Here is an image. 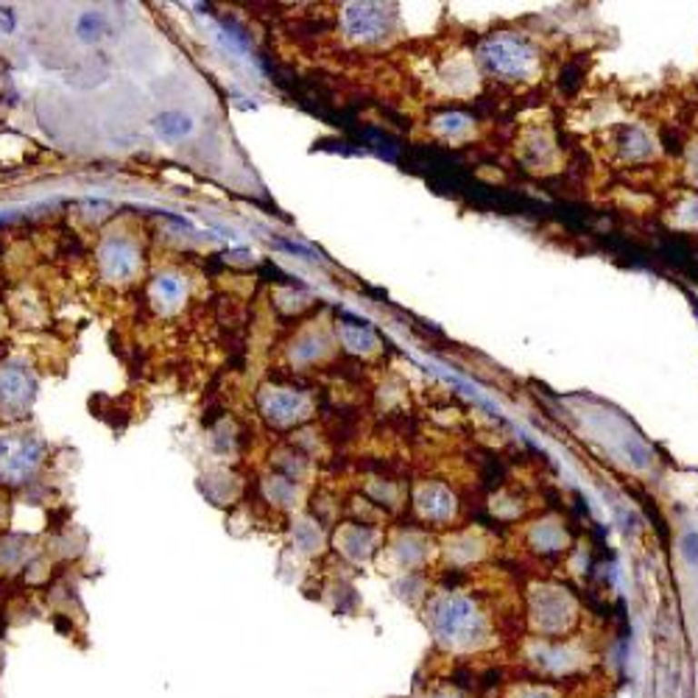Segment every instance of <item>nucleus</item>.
<instances>
[{
  "instance_id": "20e7f679",
  "label": "nucleus",
  "mask_w": 698,
  "mask_h": 698,
  "mask_svg": "<svg viewBox=\"0 0 698 698\" xmlns=\"http://www.w3.org/2000/svg\"><path fill=\"white\" fill-rule=\"evenodd\" d=\"M263 411L274 422L285 424V422H294L302 414H307V400L296 392H274L263 400Z\"/></svg>"
},
{
  "instance_id": "f257e3e1",
  "label": "nucleus",
  "mask_w": 698,
  "mask_h": 698,
  "mask_svg": "<svg viewBox=\"0 0 698 698\" xmlns=\"http://www.w3.org/2000/svg\"><path fill=\"white\" fill-rule=\"evenodd\" d=\"M43 458V447L34 439H4L0 442V475L12 484L25 481Z\"/></svg>"
},
{
  "instance_id": "0eeeda50",
  "label": "nucleus",
  "mask_w": 698,
  "mask_h": 698,
  "mask_svg": "<svg viewBox=\"0 0 698 698\" xmlns=\"http://www.w3.org/2000/svg\"><path fill=\"white\" fill-rule=\"evenodd\" d=\"M341 335H344L346 346H353V349H366V344H369V333L361 324H344Z\"/></svg>"
},
{
  "instance_id": "423d86ee",
  "label": "nucleus",
  "mask_w": 698,
  "mask_h": 698,
  "mask_svg": "<svg viewBox=\"0 0 698 698\" xmlns=\"http://www.w3.org/2000/svg\"><path fill=\"white\" fill-rule=\"evenodd\" d=\"M157 129L165 137H182V135L190 132V118H184V115H179V112H168L157 121Z\"/></svg>"
},
{
  "instance_id": "7ed1b4c3",
  "label": "nucleus",
  "mask_w": 698,
  "mask_h": 698,
  "mask_svg": "<svg viewBox=\"0 0 698 698\" xmlns=\"http://www.w3.org/2000/svg\"><path fill=\"white\" fill-rule=\"evenodd\" d=\"M344 23H346V31L355 36V40H374V36L383 34V25H385V15L380 6H346L344 12Z\"/></svg>"
},
{
  "instance_id": "6e6552de",
  "label": "nucleus",
  "mask_w": 698,
  "mask_h": 698,
  "mask_svg": "<svg viewBox=\"0 0 698 698\" xmlns=\"http://www.w3.org/2000/svg\"><path fill=\"white\" fill-rule=\"evenodd\" d=\"M157 288H160V294H163L165 302H176L179 294H182V285H179V280H174V277H163V280L157 283Z\"/></svg>"
},
{
  "instance_id": "f03ea898",
  "label": "nucleus",
  "mask_w": 698,
  "mask_h": 698,
  "mask_svg": "<svg viewBox=\"0 0 698 698\" xmlns=\"http://www.w3.org/2000/svg\"><path fill=\"white\" fill-rule=\"evenodd\" d=\"M34 383L20 366H9L0 372V405L4 411H17V416L28 408L31 403Z\"/></svg>"
},
{
  "instance_id": "39448f33",
  "label": "nucleus",
  "mask_w": 698,
  "mask_h": 698,
  "mask_svg": "<svg viewBox=\"0 0 698 698\" xmlns=\"http://www.w3.org/2000/svg\"><path fill=\"white\" fill-rule=\"evenodd\" d=\"M104 268H106V274H112V277H129L132 271L137 268V252L126 244V241H109L106 246H104Z\"/></svg>"
}]
</instances>
